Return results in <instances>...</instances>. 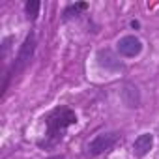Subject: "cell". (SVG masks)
<instances>
[{
	"instance_id": "7",
	"label": "cell",
	"mask_w": 159,
	"mask_h": 159,
	"mask_svg": "<svg viewBox=\"0 0 159 159\" xmlns=\"http://www.w3.org/2000/svg\"><path fill=\"white\" fill-rule=\"evenodd\" d=\"M39 8H41V4L38 2V0H28L26 2V17L30 21H34L39 15Z\"/></svg>"
},
{
	"instance_id": "6",
	"label": "cell",
	"mask_w": 159,
	"mask_h": 159,
	"mask_svg": "<svg viewBox=\"0 0 159 159\" xmlns=\"http://www.w3.org/2000/svg\"><path fill=\"white\" fill-rule=\"evenodd\" d=\"M152 146H153V137H152L150 133H142V135H139V137L135 139V142H133V153H135L137 157H142V155H146V153L152 150Z\"/></svg>"
},
{
	"instance_id": "3",
	"label": "cell",
	"mask_w": 159,
	"mask_h": 159,
	"mask_svg": "<svg viewBox=\"0 0 159 159\" xmlns=\"http://www.w3.org/2000/svg\"><path fill=\"white\" fill-rule=\"evenodd\" d=\"M120 140V135L118 133H101V135H98L90 144H88V153L90 155H99V153H103V152H109L116 142Z\"/></svg>"
},
{
	"instance_id": "4",
	"label": "cell",
	"mask_w": 159,
	"mask_h": 159,
	"mask_svg": "<svg viewBox=\"0 0 159 159\" xmlns=\"http://www.w3.org/2000/svg\"><path fill=\"white\" fill-rule=\"evenodd\" d=\"M116 49L122 56L125 58H133V56H139L140 51H142V41L137 38V36H124L118 39L116 43Z\"/></svg>"
},
{
	"instance_id": "8",
	"label": "cell",
	"mask_w": 159,
	"mask_h": 159,
	"mask_svg": "<svg viewBox=\"0 0 159 159\" xmlns=\"http://www.w3.org/2000/svg\"><path fill=\"white\" fill-rule=\"evenodd\" d=\"M88 6L84 4V2H79V4H75V6H71V8H67L66 10V17H69L73 11H75V15H77V11H81V10H86Z\"/></svg>"
},
{
	"instance_id": "5",
	"label": "cell",
	"mask_w": 159,
	"mask_h": 159,
	"mask_svg": "<svg viewBox=\"0 0 159 159\" xmlns=\"http://www.w3.org/2000/svg\"><path fill=\"white\" fill-rule=\"evenodd\" d=\"M98 64H99L103 69H107V71H118V69H122V62H120V60L112 54V51H109V49L98 52Z\"/></svg>"
},
{
	"instance_id": "2",
	"label": "cell",
	"mask_w": 159,
	"mask_h": 159,
	"mask_svg": "<svg viewBox=\"0 0 159 159\" xmlns=\"http://www.w3.org/2000/svg\"><path fill=\"white\" fill-rule=\"evenodd\" d=\"M34 51H36V36L30 32V34L26 36V39L23 41V45H21V49H19V54H17V58H15V64H13V73H15V75L21 73V71L30 64V60H32V56H34Z\"/></svg>"
},
{
	"instance_id": "1",
	"label": "cell",
	"mask_w": 159,
	"mask_h": 159,
	"mask_svg": "<svg viewBox=\"0 0 159 159\" xmlns=\"http://www.w3.org/2000/svg\"><path fill=\"white\" fill-rule=\"evenodd\" d=\"M77 122V114L71 109H56L52 114L47 116V146L58 142L64 137V131Z\"/></svg>"
}]
</instances>
